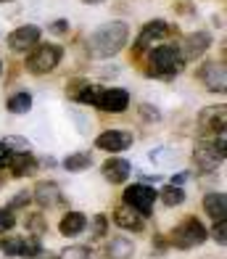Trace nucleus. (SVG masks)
Listing matches in <instances>:
<instances>
[{"label":"nucleus","mask_w":227,"mask_h":259,"mask_svg":"<svg viewBox=\"0 0 227 259\" xmlns=\"http://www.w3.org/2000/svg\"><path fill=\"white\" fill-rule=\"evenodd\" d=\"M127 37H129V27L124 21H109V24L98 27L90 34L87 53L93 58H111L127 45Z\"/></svg>","instance_id":"nucleus-1"},{"label":"nucleus","mask_w":227,"mask_h":259,"mask_svg":"<svg viewBox=\"0 0 227 259\" xmlns=\"http://www.w3.org/2000/svg\"><path fill=\"white\" fill-rule=\"evenodd\" d=\"M185 58L180 53V45H159L151 53V74L156 77H174L183 72Z\"/></svg>","instance_id":"nucleus-2"},{"label":"nucleus","mask_w":227,"mask_h":259,"mask_svg":"<svg viewBox=\"0 0 227 259\" xmlns=\"http://www.w3.org/2000/svg\"><path fill=\"white\" fill-rule=\"evenodd\" d=\"M206 241V228L201 225L196 217L185 220L183 225H177L172 233V243L177 249H193V246H201Z\"/></svg>","instance_id":"nucleus-3"},{"label":"nucleus","mask_w":227,"mask_h":259,"mask_svg":"<svg viewBox=\"0 0 227 259\" xmlns=\"http://www.w3.org/2000/svg\"><path fill=\"white\" fill-rule=\"evenodd\" d=\"M61 56H64V51L58 48V45H40V48L27 58V69L32 74H48L58 66Z\"/></svg>","instance_id":"nucleus-4"},{"label":"nucleus","mask_w":227,"mask_h":259,"mask_svg":"<svg viewBox=\"0 0 227 259\" xmlns=\"http://www.w3.org/2000/svg\"><path fill=\"white\" fill-rule=\"evenodd\" d=\"M156 198H159V191H153L151 185H143V183L129 185L127 191H124V204H127L129 209H135L140 217L151 214L153 201H156Z\"/></svg>","instance_id":"nucleus-5"},{"label":"nucleus","mask_w":227,"mask_h":259,"mask_svg":"<svg viewBox=\"0 0 227 259\" xmlns=\"http://www.w3.org/2000/svg\"><path fill=\"white\" fill-rule=\"evenodd\" d=\"M93 106H98V109L109 111V114H122L129 106V93L122 90V88H103V90L95 93Z\"/></svg>","instance_id":"nucleus-6"},{"label":"nucleus","mask_w":227,"mask_h":259,"mask_svg":"<svg viewBox=\"0 0 227 259\" xmlns=\"http://www.w3.org/2000/svg\"><path fill=\"white\" fill-rule=\"evenodd\" d=\"M95 146L101 151H124L132 146V133H127V130H106L103 135L95 138Z\"/></svg>","instance_id":"nucleus-7"},{"label":"nucleus","mask_w":227,"mask_h":259,"mask_svg":"<svg viewBox=\"0 0 227 259\" xmlns=\"http://www.w3.org/2000/svg\"><path fill=\"white\" fill-rule=\"evenodd\" d=\"M37 40H40V27L24 24V27H19L8 34V48L11 51H27L32 45H37Z\"/></svg>","instance_id":"nucleus-8"},{"label":"nucleus","mask_w":227,"mask_h":259,"mask_svg":"<svg viewBox=\"0 0 227 259\" xmlns=\"http://www.w3.org/2000/svg\"><path fill=\"white\" fill-rule=\"evenodd\" d=\"M196 167L201 169V172H214L219 167V164L224 161V151H219L217 146H209V143H201L198 148H196Z\"/></svg>","instance_id":"nucleus-9"},{"label":"nucleus","mask_w":227,"mask_h":259,"mask_svg":"<svg viewBox=\"0 0 227 259\" xmlns=\"http://www.w3.org/2000/svg\"><path fill=\"white\" fill-rule=\"evenodd\" d=\"M201 79H204V85L211 90V93H224L227 88V72H224V64H217L211 61L201 69Z\"/></svg>","instance_id":"nucleus-10"},{"label":"nucleus","mask_w":227,"mask_h":259,"mask_svg":"<svg viewBox=\"0 0 227 259\" xmlns=\"http://www.w3.org/2000/svg\"><path fill=\"white\" fill-rule=\"evenodd\" d=\"M201 133H224V106H209L198 116Z\"/></svg>","instance_id":"nucleus-11"},{"label":"nucleus","mask_w":227,"mask_h":259,"mask_svg":"<svg viewBox=\"0 0 227 259\" xmlns=\"http://www.w3.org/2000/svg\"><path fill=\"white\" fill-rule=\"evenodd\" d=\"M209 45H211V34L209 32H193V34H188L185 37V45H183V58H198V56H204L209 51Z\"/></svg>","instance_id":"nucleus-12"},{"label":"nucleus","mask_w":227,"mask_h":259,"mask_svg":"<svg viewBox=\"0 0 227 259\" xmlns=\"http://www.w3.org/2000/svg\"><path fill=\"white\" fill-rule=\"evenodd\" d=\"M166 32H169V24H166V21H161V19H156V21H148V24L143 27L140 37H138V42H135V51H146L153 40H161Z\"/></svg>","instance_id":"nucleus-13"},{"label":"nucleus","mask_w":227,"mask_h":259,"mask_svg":"<svg viewBox=\"0 0 227 259\" xmlns=\"http://www.w3.org/2000/svg\"><path fill=\"white\" fill-rule=\"evenodd\" d=\"M101 169H103V178L109 180V183H124L129 178V172H132L129 161L127 159H119V156H111Z\"/></svg>","instance_id":"nucleus-14"},{"label":"nucleus","mask_w":227,"mask_h":259,"mask_svg":"<svg viewBox=\"0 0 227 259\" xmlns=\"http://www.w3.org/2000/svg\"><path fill=\"white\" fill-rule=\"evenodd\" d=\"M34 201H37L40 206H56L58 201H61V188H58L56 183L51 180H42L34 185Z\"/></svg>","instance_id":"nucleus-15"},{"label":"nucleus","mask_w":227,"mask_h":259,"mask_svg":"<svg viewBox=\"0 0 227 259\" xmlns=\"http://www.w3.org/2000/svg\"><path fill=\"white\" fill-rule=\"evenodd\" d=\"M204 209H206V214L214 217V220H224L227 214V196L219 193V191H211L204 196Z\"/></svg>","instance_id":"nucleus-16"},{"label":"nucleus","mask_w":227,"mask_h":259,"mask_svg":"<svg viewBox=\"0 0 227 259\" xmlns=\"http://www.w3.org/2000/svg\"><path fill=\"white\" fill-rule=\"evenodd\" d=\"M135 254V243L124 238V235H119V238H111V243L106 246V256L109 259H129Z\"/></svg>","instance_id":"nucleus-17"},{"label":"nucleus","mask_w":227,"mask_h":259,"mask_svg":"<svg viewBox=\"0 0 227 259\" xmlns=\"http://www.w3.org/2000/svg\"><path fill=\"white\" fill-rule=\"evenodd\" d=\"M85 228H87V217L82 214V211H69V214L61 220V225H58V230H61L64 235H79Z\"/></svg>","instance_id":"nucleus-18"},{"label":"nucleus","mask_w":227,"mask_h":259,"mask_svg":"<svg viewBox=\"0 0 227 259\" xmlns=\"http://www.w3.org/2000/svg\"><path fill=\"white\" fill-rule=\"evenodd\" d=\"M114 222L119 228H124V230H140L143 228V217L135 214V209H129V206L116 209L114 211Z\"/></svg>","instance_id":"nucleus-19"},{"label":"nucleus","mask_w":227,"mask_h":259,"mask_svg":"<svg viewBox=\"0 0 227 259\" xmlns=\"http://www.w3.org/2000/svg\"><path fill=\"white\" fill-rule=\"evenodd\" d=\"M8 167L14 169V175H16V178H24V175H32V172H34V167H37V164H34L32 154L27 151V154H14V156H11Z\"/></svg>","instance_id":"nucleus-20"},{"label":"nucleus","mask_w":227,"mask_h":259,"mask_svg":"<svg viewBox=\"0 0 227 259\" xmlns=\"http://www.w3.org/2000/svg\"><path fill=\"white\" fill-rule=\"evenodd\" d=\"M93 164V156L87 154V151H77V154H71V156H66V161H64V167L69 169V172H82V169H87Z\"/></svg>","instance_id":"nucleus-21"},{"label":"nucleus","mask_w":227,"mask_h":259,"mask_svg":"<svg viewBox=\"0 0 227 259\" xmlns=\"http://www.w3.org/2000/svg\"><path fill=\"white\" fill-rule=\"evenodd\" d=\"M32 109V96L29 93H16L8 98V111L11 114H27Z\"/></svg>","instance_id":"nucleus-22"},{"label":"nucleus","mask_w":227,"mask_h":259,"mask_svg":"<svg viewBox=\"0 0 227 259\" xmlns=\"http://www.w3.org/2000/svg\"><path fill=\"white\" fill-rule=\"evenodd\" d=\"M159 196H161V201H164L166 206H180V204L185 201V191H183L180 185H166Z\"/></svg>","instance_id":"nucleus-23"},{"label":"nucleus","mask_w":227,"mask_h":259,"mask_svg":"<svg viewBox=\"0 0 227 259\" xmlns=\"http://www.w3.org/2000/svg\"><path fill=\"white\" fill-rule=\"evenodd\" d=\"M40 241H37V235H32V238H24V249H21V259H37L40 254Z\"/></svg>","instance_id":"nucleus-24"},{"label":"nucleus","mask_w":227,"mask_h":259,"mask_svg":"<svg viewBox=\"0 0 227 259\" xmlns=\"http://www.w3.org/2000/svg\"><path fill=\"white\" fill-rule=\"evenodd\" d=\"M3 146L11 151V154H27V151H29V143H27V140H24V138H14V135L6 138Z\"/></svg>","instance_id":"nucleus-25"},{"label":"nucleus","mask_w":227,"mask_h":259,"mask_svg":"<svg viewBox=\"0 0 227 259\" xmlns=\"http://www.w3.org/2000/svg\"><path fill=\"white\" fill-rule=\"evenodd\" d=\"M21 249H24V238H6L3 241L6 256H21Z\"/></svg>","instance_id":"nucleus-26"},{"label":"nucleus","mask_w":227,"mask_h":259,"mask_svg":"<svg viewBox=\"0 0 227 259\" xmlns=\"http://www.w3.org/2000/svg\"><path fill=\"white\" fill-rule=\"evenodd\" d=\"M58 259H90V249H85V246H71Z\"/></svg>","instance_id":"nucleus-27"},{"label":"nucleus","mask_w":227,"mask_h":259,"mask_svg":"<svg viewBox=\"0 0 227 259\" xmlns=\"http://www.w3.org/2000/svg\"><path fill=\"white\" fill-rule=\"evenodd\" d=\"M14 225H16L14 211H11V209H0V233H8Z\"/></svg>","instance_id":"nucleus-28"},{"label":"nucleus","mask_w":227,"mask_h":259,"mask_svg":"<svg viewBox=\"0 0 227 259\" xmlns=\"http://www.w3.org/2000/svg\"><path fill=\"white\" fill-rule=\"evenodd\" d=\"M27 228L32 230V235H42V230H45L48 225H45L42 214H34V217H29V220H27Z\"/></svg>","instance_id":"nucleus-29"},{"label":"nucleus","mask_w":227,"mask_h":259,"mask_svg":"<svg viewBox=\"0 0 227 259\" xmlns=\"http://www.w3.org/2000/svg\"><path fill=\"white\" fill-rule=\"evenodd\" d=\"M211 235L217 238L219 246H224V243H227V222H224V220H217V225H214V233H211Z\"/></svg>","instance_id":"nucleus-30"},{"label":"nucleus","mask_w":227,"mask_h":259,"mask_svg":"<svg viewBox=\"0 0 227 259\" xmlns=\"http://www.w3.org/2000/svg\"><path fill=\"white\" fill-rule=\"evenodd\" d=\"M24 204H29V193H27V191H24L21 196H16L14 201H11V206H8V209L14 211V209H19V206H24Z\"/></svg>","instance_id":"nucleus-31"},{"label":"nucleus","mask_w":227,"mask_h":259,"mask_svg":"<svg viewBox=\"0 0 227 259\" xmlns=\"http://www.w3.org/2000/svg\"><path fill=\"white\" fill-rule=\"evenodd\" d=\"M95 235H106V217L95 214Z\"/></svg>","instance_id":"nucleus-32"},{"label":"nucleus","mask_w":227,"mask_h":259,"mask_svg":"<svg viewBox=\"0 0 227 259\" xmlns=\"http://www.w3.org/2000/svg\"><path fill=\"white\" fill-rule=\"evenodd\" d=\"M11 156H14V154H11V151H8V148H6L3 143H0V169H3L6 164L11 161Z\"/></svg>","instance_id":"nucleus-33"},{"label":"nucleus","mask_w":227,"mask_h":259,"mask_svg":"<svg viewBox=\"0 0 227 259\" xmlns=\"http://www.w3.org/2000/svg\"><path fill=\"white\" fill-rule=\"evenodd\" d=\"M53 32H58V34H64L66 29H69V21L66 19H58V21H53V27H51Z\"/></svg>","instance_id":"nucleus-34"},{"label":"nucleus","mask_w":227,"mask_h":259,"mask_svg":"<svg viewBox=\"0 0 227 259\" xmlns=\"http://www.w3.org/2000/svg\"><path fill=\"white\" fill-rule=\"evenodd\" d=\"M143 116L146 119H159V111H153V106H143Z\"/></svg>","instance_id":"nucleus-35"},{"label":"nucleus","mask_w":227,"mask_h":259,"mask_svg":"<svg viewBox=\"0 0 227 259\" xmlns=\"http://www.w3.org/2000/svg\"><path fill=\"white\" fill-rule=\"evenodd\" d=\"M185 180H188V172H183V175H177V178L172 180V185H183Z\"/></svg>","instance_id":"nucleus-36"},{"label":"nucleus","mask_w":227,"mask_h":259,"mask_svg":"<svg viewBox=\"0 0 227 259\" xmlns=\"http://www.w3.org/2000/svg\"><path fill=\"white\" fill-rule=\"evenodd\" d=\"M37 259H58V256H56V254H51V251H48V254H45V251H40V254H37Z\"/></svg>","instance_id":"nucleus-37"},{"label":"nucleus","mask_w":227,"mask_h":259,"mask_svg":"<svg viewBox=\"0 0 227 259\" xmlns=\"http://www.w3.org/2000/svg\"><path fill=\"white\" fill-rule=\"evenodd\" d=\"M82 3H87V6H95V3H101V0H82Z\"/></svg>","instance_id":"nucleus-38"},{"label":"nucleus","mask_w":227,"mask_h":259,"mask_svg":"<svg viewBox=\"0 0 227 259\" xmlns=\"http://www.w3.org/2000/svg\"><path fill=\"white\" fill-rule=\"evenodd\" d=\"M0 72H3V66H0Z\"/></svg>","instance_id":"nucleus-39"},{"label":"nucleus","mask_w":227,"mask_h":259,"mask_svg":"<svg viewBox=\"0 0 227 259\" xmlns=\"http://www.w3.org/2000/svg\"><path fill=\"white\" fill-rule=\"evenodd\" d=\"M0 3H6V0H0Z\"/></svg>","instance_id":"nucleus-40"}]
</instances>
